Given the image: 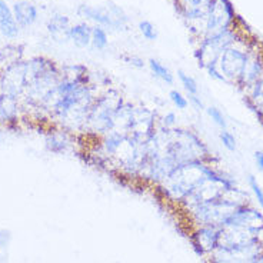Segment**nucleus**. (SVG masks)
Wrapping results in <instances>:
<instances>
[{
    "label": "nucleus",
    "instance_id": "nucleus-27",
    "mask_svg": "<svg viewBox=\"0 0 263 263\" xmlns=\"http://www.w3.org/2000/svg\"><path fill=\"white\" fill-rule=\"evenodd\" d=\"M204 69H206V72H208V74L211 76L212 79L219 80V82H223V83H226V80H224V78L222 76V73H220V70H219L217 62L216 63H211V65H208Z\"/></svg>",
    "mask_w": 263,
    "mask_h": 263
},
{
    "label": "nucleus",
    "instance_id": "nucleus-17",
    "mask_svg": "<svg viewBox=\"0 0 263 263\" xmlns=\"http://www.w3.org/2000/svg\"><path fill=\"white\" fill-rule=\"evenodd\" d=\"M126 136L123 133H120L118 130H112L109 133H106L103 136V142L102 146L105 149V153L107 156H115L118 155L119 151L122 149V146L126 143Z\"/></svg>",
    "mask_w": 263,
    "mask_h": 263
},
{
    "label": "nucleus",
    "instance_id": "nucleus-19",
    "mask_svg": "<svg viewBox=\"0 0 263 263\" xmlns=\"http://www.w3.org/2000/svg\"><path fill=\"white\" fill-rule=\"evenodd\" d=\"M67 146H69V140H67V136L65 133H54V135L47 136L46 147L47 151L52 152V153L60 155V153L66 152Z\"/></svg>",
    "mask_w": 263,
    "mask_h": 263
},
{
    "label": "nucleus",
    "instance_id": "nucleus-25",
    "mask_svg": "<svg viewBox=\"0 0 263 263\" xmlns=\"http://www.w3.org/2000/svg\"><path fill=\"white\" fill-rule=\"evenodd\" d=\"M219 139H220L222 145H223L228 151H236V138H235V135H233L232 132H229L228 129H222L220 133H219Z\"/></svg>",
    "mask_w": 263,
    "mask_h": 263
},
{
    "label": "nucleus",
    "instance_id": "nucleus-15",
    "mask_svg": "<svg viewBox=\"0 0 263 263\" xmlns=\"http://www.w3.org/2000/svg\"><path fill=\"white\" fill-rule=\"evenodd\" d=\"M72 26L69 16H66L63 13H54L50 16V19L47 20V32L50 33L52 36L58 37V36H66L67 39V32Z\"/></svg>",
    "mask_w": 263,
    "mask_h": 263
},
{
    "label": "nucleus",
    "instance_id": "nucleus-29",
    "mask_svg": "<svg viewBox=\"0 0 263 263\" xmlns=\"http://www.w3.org/2000/svg\"><path fill=\"white\" fill-rule=\"evenodd\" d=\"M12 242V232L9 229H0V249L6 250Z\"/></svg>",
    "mask_w": 263,
    "mask_h": 263
},
{
    "label": "nucleus",
    "instance_id": "nucleus-12",
    "mask_svg": "<svg viewBox=\"0 0 263 263\" xmlns=\"http://www.w3.org/2000/svg\"><path fill=\"white\" fill-rule=\"evenodd\" d=\"M0 33L6 39H16L20 33L12 7L7 5L6 0H0Z\"/></svg>",
    "mask_w": 263,
    "mask_h": 263
},
{
    "label": "nucleus",
    "instance_id": "nucleus-1",
    "mask_svg": "<svg viewBox=\"0 0 263 263\" xmlns=\"http://www.w3.org/2000/svg\"><path fill=\"white\" fill-rule=\"evenodd\" d=\"M162 132H163L162 145L151 138L155 140V145L152 146L156 147L162 155L169 159L175 164V167L187 162L211 159L209 149L193 130L173 127V129H164Z\"/></svg>",
    "mask_w": 263,
    "mask_h": 263
},
{
    "label": "nucleus",
    "instance_id": "nucleus-23",
    "mask_svg": "<svg viewBox=\"0 0 263 263\" xmlns=\"http://www.w3.org/2000/svg\"><path fill=\"white\" fill-rule=\"evenodd\" d=\"M206 113H208L209 118L213 120V123L216 126H219L220 129H226V127H228L226 118H224L223 113L220 112V109H217L215 106H211V107H206Z\"/></svg>",
    "mask_w": 263,
    "mask_h": 263
},
{
    "label": "nucleus",
    "instance_id": "nucleus-5",
    "mask_svg": "<svg viewBox=\"0 0 263 263\" xmlns=\"http://www.w3.org/2000/svg\"><path fill=\"white\" fill-rule=\"evenodd\" d=\"M252 49L250 47L240 46L237 40L224 50L220 58L217 59V66L222 76L226 80V83L237 85L242 73L245 70V66L250 58Z\"/></svg>",
    "mask_w": 263,
    "mask_h": 263
},
{
    "label": "nucleus",
    "instance_id": "nucleus-24",
    "mask_svg": "<svg viewBox=\"0 0 263 263\" xmlns=\"http://www.w3.org/2000/svg\"><path fill=\"white\" fill-rule=\"evenodd\" d=\"M169 98H171L172 103L175 105V107H176L178 110H184V109H187L189 100H187V98H186L182 92L173 89V90H171V93H169Z\"/></svg>",
    "mask_w": 263,
    "mask_h": 263
},
{
    "label": "nucleus",
    "instance_id": "nucleus-9",
    "mask_svg": "<svg viewBox=\"0 0 263 263\" xmlns=\"http://www.w3.org/2000/svg\"><path fill=\"white\" fill-rule=\"evenodd\" d=\"M263 76V58L257 52L250 53V58L248 63L245 66V70L240 76V79L237 82V85L240 89L248 90L250 86L253 85L256 80H259Z\"/></svg>",
    "mask_w": 263,
    "mask_h": 263
},
{
    "label": "nucleus",
    "instance_id": "nucleus-11",
    "mask_svg": "<svg viewBox=\"0 0 263 263\" xmlns=\"http://www.w3.org/2000/svg\"><path fill=\"white\" fill-rule=\"evenodd\" d=\"M222 233H223V229H219L213 224H204L203 228L197 230L196 246L200 249L199 253L217 249V246L222 240Z\"/></svg>",
    "mask_w": 263,
    "mask_h": 263
},
{
    "label": "nucleus",
    "instance_id": "nucleus-32",
    "mask_svg": "<svg viewBox=\"0 0 263 263\" xmlns=\"http://www.w3.org/2000/svg\"><path fill=\"white\" fill-rule=\"evenodd\" d=\"M255 162H256V166L259 167V171L263 172V152L257 151L255 153Z\"/></svg>",
    "mask_w": 263,
    "mask_h": 263
},
{
    "label": "nucleus",
    "instance_id": "nucleus-30",
    "mask_svg": "<svg viewBox=\"0 0 263 263\" xmlns=\"http://www.w3.org/2000/svg\"><path fill=\"white\" fill-rule=\"evenodd\" d=\"M176 120H178L176 115L173 112H169L162 118V125H163L164 129H173L175 125H176Z\"/></svg>",
    "mask_w": 263,
    "mask_h": 263
},
{
    "label": "nucleus",
    "instance_id": "nucleus-18",
    "mask_svg": "<svg viewBox=\"0 0 263 263\" xmlns=\"http://www.w3.org/2000/svg\"><path fill=\"white\" fill-rule=\"evenodd\" d=\"M149 69H151L152 74L155 76V78H158L159 80H162L164 83H167V85H173V82H175V78H173V74L172 72L163 65V63H160L159 60L156 59H149Z\"/></svg>",
    "mask_w": 263,
    "mask_h": 263
},
{
    "label": "nucleus",
    "instance_id": "nucleus-26",
    "mask_svg": "<svg viewBox=\"0 0 263 263\" xmlns=\"http://www.w3.org/2000/svg\"><path fill=\"white\" fill-rule=\"evenodd\" d=\"M249 186L252 192H253V195L256 197L257 203L260 204V208L263 209V189L260 187V184L257 183L256 178H253V176H249Z\"/></svg>",
    "mask_w": 263,
    "mask_h": 263
},
{
    "label": "nucleus",
    "instance_id": "nucleus-20",
    "mask_svg": "<svg viewBox=\"0 0 263 263\" xmlns=\"http://www.w3.org/2000/svg\"><path fill=\"white\" fill-rule=\"evenodd\" d=\"M90 46L95 50H105L109 46V36L106 32L105 27L102 26H92V43Z\"/></svg>",
    "mask_w": 263,
    "mask_h": 263
},
{
    "label": "nucleus",
    "instance_id": "nucleus-2",
    "mask_svg": "<svg viewBox=\"0 0 263 263\" xmlns=\"http://www.w3.org/2000/svg\"><path fill=\"white\" fill-rule=\"evenodd\" d=\"M217 172L208 160H195L179 164L164 180L166 189L178 199H186L192 192L209 179L216 178Z\"/></svg>",
    "mask_w": 263,
    "mask_h": 263
},
{
    "label": "nucleus",
    "instance_id": "nucleus-33",
    "mask_svg": "<svg viewBox=\"0 0 263 263\" xmlns=\"http://www.w3.org/2000/svg\"><path fill=\"white\" fill-rule=\"evenodd\" d=\"M0 85H2V78H0Z\"/></svg>",
    "mask_w": 263,
    "mask_h": 263
},
{
    "label": "nucleus",
    "instance_id": "nucleus-22",
    "mask_svg": "<svg viewBox=\"0 0 263 263\" xmlns=\"http://www.w3.org/2000/svg\"><path fill=\"white\" fill-rule=\"evenodd\" d=\"M138 27L140 34H142L147 42H155V40L158 39V30H156L155 25H153L152 22H149V20H140Z\"/></svg>",
    "mask_w": 263,
    "mask_h": 263
},
{
    "label": "nucleus",
    "instance_id": "nucleus-16",
    "mask_svg": "<svg viewBox=\"0 0 263 263\" xmlns=\"http://www.w3.org/2000/svg\"><path fill=\"white\" fill-rule=\"evenodd\" d=\"M17 118V100L14 96L3 93L0 96V123L13 122Z\"/></svg>",
    "mask_w": 263,
    "mask_h": 263
},
{
    "label": "nucleus",
    "instance_id": "nucleus-3",
    "mask_svg": "<svg viewBox=\"0 0 263 263\" xmlns=\"http://www.w3.org/2000/svg\"><path fill=\"white\" fill-rule=\"evenodd\" d=\"M122 106H123L122 96L115 90H109L105 95L96 98V100L93 102L86 123L90 126L93 132H98L102 135L115 130L118 113Z\"/></svg>",
    "mask_w": 263,
    "mask_h": 263
},
{
    "label": "nucleus",
    "instance_id": "nucleus-28",
    "mask_svg": "<svg viewBox=\"0 0 263 263\" xmlns=\"http://www.w3.org/2000/svg\"><path fill=\"white\" fill-rule=\"evenodd\" d=\"M187 100H189V105L196 110V112H202V110H206L204 107V103L202 99L199 98V95H187Z\"/></svg>",
    "mask_w": 263,
    "mask_h": 263
},
{
    "label": "nucleus",
    "instance_id": "nucleus-6",
    "mask_svg": "<svg viewBox=\"0 0 263 263\" xmlns=\"http://www.w3.org/2000/svg\"><path fill=\"white\" fill-rule=\"evenodd\" d=\"M235 17H236L235 9L229 0H212L202 27L203 37L232 27Z\"/></svg>",
    "mask_w": 263,
    "mask_h": 263
},
{
    "label": "nucleus",
    "instance_id": "nucleus-8",
    "mask_svg": "<svg viewBox=\"0 0 263 263\" xmlns=\"http://www.w3.org/2000/svg\"><path fill=\"white\" fill-rule=\"evenodd\" d=\"M179 13L189 23H203L212 0H175Z\"/></svg>",
    "mask_w": 263,
    "mask_h": 263
},
{
    "label": "nucleus",
    "instance_id": "nucleus-21",
    "mask_svg": "<svg viewBox=\"0 0 263 263\" xmlns=\"http://www.w3.org/2000/svg\"><path fill=\"white\" fill-rule=\"evenodd\" d=\"M178 78L187 95H199V86H197V82L192 78L191 74H187V73L183 72V70H178Z\"/></svg>",
    "mask_w": 263,
    "mask_h": 263
},
{
    "label": "nucleus",
    "instance_id": "nucleus-31",
    "mask_svg": "<svg viewBox=\"0 0 263 263\" xmlns=\"http://www.w3.org/2000/svg\"><path fill=\"white\" fill-rule=\"evenodd\" d=\"M127 62H129V65H132L133 67H136V69H143V67H145V60L142 59V58H139V56L127 58Z\"/></svg>",
    "mask_w": 263,
    "mask_h": 263
},
{
    "label": "nucleus",
    "instance_id": "nucleus-14",
    "mask_svg": "<svg viewBox=\"0 0 263 263\" xmlns=\"http://www.w3.org/2000/svg\"><path fill=\"white\" fill-rule=\"evenodd\" d=\"M245 102L256 113L263 123V76L245 90Z\"/></svg>",
    "mask_w": 263,
    "mask_h": 263
},
{
    "label": "nucleus",
    "instance_id": "nucleus-10",
    "mask_svg": "<svg viewBox=\"0 0 263 263\" xmlns=\"http://www.w3.org/2000/svg\"><path fill=\"white\" fill-rule=\"evenodd\" d=\"M12 12L20 29H27L33 26L39 19V9L34 3L27 0H19L12 5Z\"/></svg>",
    "mask_w": 263,
    "mask_h": 263
},
{
    "label": "nucleus",
    "instance_id": "nucleus-4",
    "mask_svg": "<svg viewBox=\"0 0 263 263\" xmlns=\"http://www.w3.org/2000/svg\"><path fill=\"white\" fill-rule=\"evenodd\" d=\"M236 40L237 34L233 27H228V29H223V30L215 33V34L204 36L203 39L200 40V45L195 53L199 66L204 69L211 63H216L217 59L220 58V54L228 47L232 46Z\"/></svg>",
    "mask_w": 263,
    "mask_h": 263
},
{
    "label": "nucleus",
    "instance_id": "nucleus-7",
    "mask_svg": "<svg viewBox=\"0 0 263 263\" xmlns=\"http://www.w3.org/2000/svg\"><path fill=\"white\" fill-rule=\"evenodd\" d=\"M78 14L80 17L86 20H90L96 23L98 26L105 27V29H112V30H125L126 27L123 23H120L112 12L109 10L107 5L106 6H92V5H80L78 7Z\"/></svg>",
    "mask_w": 263,
    "mask_h": 263
},
{
    "label": "nucleus",
    "instance_id": "nucleus-13",
    "mask_svg": "<svg viewBox=\"0 0 263 263\" xmlns=\"http://www.w3.org/2000/svg\"><path fill=\"white\" fill-rule=\"evenodd\" d=\"M67 39L80 49L89 47L92 43V26L87 22L74 23L67 32Z\"/></svg>",
    "mask_w": 263,
    "mask_h": 263
}]
</instances>
